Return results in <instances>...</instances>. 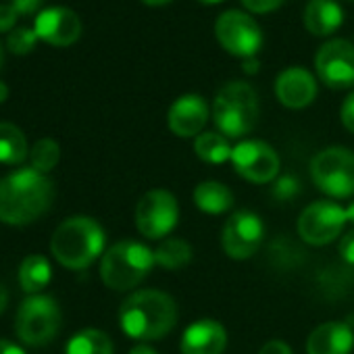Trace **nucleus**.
<instances>
[{"label":"nucleus","instance_id":"obj_1","mask_svg":"<svg viewBox=\"0 0 354 354\" xmlns=\"http://www.w3.org/2000/svg\"><path fill=\"white\" fill-rule=\"evenodd\" d=\"M55 201L50 177L30 169H17L0 180V223L30 225L48 213Z\"/></svg>","mask_w":354,"mask_h":354},{"label":"nucleus","instance_id":"obj_2","mask_svg":"<svg viewBox=\"0 0 354 354\" xmlns=\"http://www.w3.org/2000/svg\"><path fill=\"white\" fill-rule=\"evenodd\" d=\"M177 323L175 300L160 290H138L119 308V325L131 339L154 342L165 337Z\"/></svg>","mask_w":354,"mask_h":354},{"label":"nucleus","instance_id":"obj_3","mask_svg":"<svg viewBox=\"0 0 354 354\" xmlns=\"http://www.w3.org/2000/svg\"><path fill=\"white\" fill-rule=\"evenodd\" d=\"M106 234L102 225L88 215H73L65 219L50 238L53 257L71 271L90 267L102 252Z\"/></svg>","mask_w":354,"mask_h":354},{"label":"nucleus","instance_id":"obj_4","mask_svg":"<svg viewBox=\"0 0 354 354\" xmlns=\"http://www.w3.org/2000/svg\"><path fill=\"white\" fill-rule=\"evenodd\" d=\"M154 250L136 240H123L104 250L100 279L109 290L127 292L142 283L154 267Z\"/></svg>","mask_w":354,"mask_h":354},{"label":"nucleus","instance_id":"obj_5","mask_svg":"<svg viewBox=\"0 0 354 354\" xmlns=\"http://www.w3.org/2000/svg\"><path fill=\"white\" fill-rule=\"evenodd\" d=\"M213 123L225 138H244L259 121V96L246 82L225 84L213 100Z\"/></svg>","mask_w":354,"mask_h":354},{"label":"nucleus","instance_id":"obj_6","mask_svg":"<svg viewBox=\"0 0 354 354\" xmlns=\"http://www.w3.org/2000/svg\"><path fill=\"white\" fill-rule=\"evenodd\" d=\"M313 184L331 198L354 196V152L344 146H329L310 160Z\"/></svg>","mask_w":354,"mask_h":354},{"label":"nucleus","instance_id":"obj_7","mask_svg":"<svg viewBox=\"0 0 354 354\" xmlns=\"http://www.w3.org/2000/svg\"><path fill=\"white\" fill-rule=\"evenodd\" d=\"M61 308L53 296L36 294L21 302L15 315V331L28 346L53 342L61 329Z\"/></svg>","mask_w":354,"mask_h":354},{"label":"nucleus","instance_id":"obj_8","mask_svg":"<svg viewBox=\"0 0 354 354\" xmlns=\"http://www.w3.org/2000/svg\"><path fill=\"white\" fill-rule=\"evenodd\" d=\"M215 38L223 50L240 59H254L263 48V30L244 11H225L215 21Z\"/></svg>","mask_w":354,"mask_h":354},{"label":"nucleus","instance_id":"obj_9","mask_svg":"<svg viewBox=\"0 0 354 354\" xmlns=\"http://www.w3.org/2000/svg\"><path fill=\"white\" fill-rule=\"evenodd\" d=\"M180 221V205L169 190H150L136 205V227L148 240L167 238Z\"/></svg>","mask_w":354,"mask_h":354},{"label":"nucleus","instance_id":"obj_10","mask_svg":"<svg viewBox=\"0 0 354 354\" xmlns=\"http://www.w3.org/2000/svg\"><path fill=\"white\" fill-rule=\"evenodd\" d=\"M346 223V209H342L333 201H317L300 213L296 230L306 244L325 246L344 232Z\"/></svg>","mask_w":354,"mask_h":354},{"label":"nucleus","instance_id":"obj_11","mask_svg":"<svg viewBox=\"0 0 354 354\" xmlns=\"http://www.w3.org/2000/svg\"><path fill=\"white\" fill-rule=\"evenodd\" d=\"M232 165L246 182L252 184H269L273 182L281 160L273 146L261 140H242L232 150Z\"/></svg>","mask_w":354,"mask_h":354},{"label":"nucleus","instance_id":"obj_12","mask_svg":"<svg viewBox=\"0 0 354 354\" xmlns=\"http://www.w3.org/2000/svg\"><path fill=\"white\" fill-rule=\"evenodd\" d=\"M265 240V223L252 211H236L223 225L221 246L234 261H246L259 252Z\"/></svg>","mask_w":354,"mask_h":354},{"label":"nucleus","instance_id":"obj_13","mask_svg":"<svg viewBox=\"0 0 354 354\" xmlns=\"http://www.w3.org/2000/svg\"><path fill=\"white\" fill-rule=\"evenodd\" d=\"M317 77L331 90H348L354 86V44L335 38L325 42L315 55Z\"/></svg>","mask_w":354,"mask_h":354},{"label":"nucleus","instance_id":"obj_14","mask_svg":"<svg viewBox=\"0 0 354 354\" xmlns=\"http://www.w3.org/2000/svg\"><path fill=\"white\" fill-rule=\"evenodd\" d=\"M34 30L50 46H71L82 36V21L67 7H48L36 15Z\"/></svg>","mask_w":354,"mask_h":354},{"label":"nucleus","instance_id":"obj_15","mask_svg":"<svg viewBox=\"0 0 354 354\" xmlns=\"http://www.w3.org/2000/svg\"><path fill=\"white\" fill-rule=\"evenodd\" d=\"M211 109L198 94H184L177 98L167 113V125L177 138H194L203 133Z\"/></svg>","mask_w":354,"mask_h":354},{"label":"nucleus","instance_id":"obj_16","mask_svg":"<svg viewBox=\"0 0 354 354\" xmlns=\"http://www.w3.org/2000/svg\"><path fill=\"white\" fill-rule=\"evenodd\" d=\"M275 96L286 109H306L317 96V80L304 67H288L275 80Z\"/></svg>","mask_w":354,"mask_h":354},{"label":"nucleus","instance_id":"obj_17","mask_svg":"<svg viewBox=\"0 0 354 354\" xmlns=\"http://www.w3.org/2000/svg\"><path fill=\"white\" fill-rule=\"evenodd\" d=\"M227 346V331L215 319H198L186 327L180 350L182 354H223Z\"/></svg>","mask_w":354,"mask_h":354},{"label":"nucleus","instance_id":"obj_18","mask_svg":"<svg viewBox=\"0 0 354 354\" xmlns=\"http://www.w3.org/2000/svg\"><path fill=\"white\" fill-rule=\"evenodd\" d=\"M354 327L350 321H327L315 327L306 339V354H350Z\"/></svg>","mask_w":354,"mask_h":354},{"label":"nucleus","instance_id":"obj_19","mask_svg":"<svg viewBox=\"0 0 354 354\" xmlns=\"http://www.w3.org/2000/svg\"><path fill=\"white\" fill-rule=\"evenodd\" d=\"M344 24V11L335 0H310L304 9V28L313 36H331Z\"/></svg>","mask_w":354,"mask_h":354},{"label":"nucleus","instance_id":"obj_20","mask_svg":"<svg viewBox=\"0 0 354 354\" xmlns=\"http://www.w3.org/2000/svg\"><path fill=\"white\" fill-rule=\"evenodd\" d=\"M194 205L203 213L221 215L234 207V194L221 182H203L194 190Z\"/></svg>","mask_w":354,"mask_h":354},{"label":"nucleus","instance_id":"obj_21","mask_svg":"<svg viewBox=\"0 0 354 354\" xmlns=\"http://www.w3.org/2000/svg\"><path fill=\"white\" fill-rule=\"evenodd\" d=\"M53 279V267L46 257L30 254L19 267V286L26 294H40Z\"/></svg>","mask_w":354,"mask_h":354},{"label":"nucleus","instance_id":"obj_22","mask_svg":"<svg viewBox=\"0 0 354 354\" xmlns=\"http://www.w3.org/2000/svg\"><path fill=\"white\" fill-rule=\"evenodd\" d=\"M28 140L26 133L15 125L0 121V162L3 165H19L28 158Z\"/></svg>","mask_w":354,"mask_h":354},{"label":"nucleus","instance_id":"obj_23","mask_svg":"<svg viewBox=\"0 0 354 354\" xmlns=\"http://www.w3.org/2000/svg\"><path fill=\"white\" fill-rule=\"evenodd\" d=\"M192 246L182 238H167L154 250V263L167 271H180L192 261Z\"/></svg>","mask_w":354,"mask_h":354},{"label":"nucleus","instance_id":"obj_24","mask_svg":"<svg viewBox=\"0 0 354 354\" xmlns=\"http://www.w3.org/2000/svg\"><path fill=\"white\" fill-rule=\"evenodd\" d=\"M232 150L234 146L230 144V138L219 131H205L194 140L196 156L209 165H221L225 160H232Z\"/></svg>","mask_w":354,"mask_h":354},{"label":"nucleus","instance_id":"obj_25","mask_svg":"<svg viewBox=\"0 0 354 354\" xmlns=\"http://www.w3.org/2000/svg\"><path fill=\"white\" fill-rule=\"evenodd\" d=\"M65 354H113V342L100 329H82L67 342Z\"/></svg>","mask_w":354,"mask_h":354},{"label":"nucleus","instance_id":"obj_26","mask_svg":"<svg viewBox=\"0 0 354 354\" xmlns=\"http://www.w3.org/2000/svg\"><path fill=\"white\" fill-rule=\"evenodd\" d=\"M61 160V146L53 138H42L38 140L32 150H30V162L36 171L40 173H50Z\"/></svg>","mask_w":354,"mask_h":354},{"label":"nucleus","instance_id":"obj_27","mask_svg":"<svg viewBox=\"0 0 354 354\" xmlns=\"http://www.w3.org/2000/svg\"><path fill=\"white\" fill-rule=\"evenodd\" d=\"M38 34L34 28H15L9 36H7V48L13 55H28L36 48L38 44Z\"/></svg>","mask_w":354,"mask_h":354},{"label":"nucleus","instance_id":"obj_28","mask_svg":"<svg viewBox=\"0 0 354 354\" xmlns=\"http://www.w3.org/2000/svg\"><path fill=\"white\" fill-rule=\"evenodd\" d=\"M283 3H286V0H242V5H244L248 11L257 13V15L273 13V11H277Z\"/></svg>","mask_w":354,"mask_h":354},{"label":"nucleus","instance_id":"obj_29","mask_svg":"<svg viewBox=\"0 0 354 354\" xmlns=\"http://www.w3.org/2000/svg\"><path fill=\"white\" fill-rule=\"evenodd\" d=\"M339 117H342V123L344 127L354 133V90L346 96V100L342 102V111H339Z\"/></svg>","mask_w":354,"mask_h":354},{"label":"nucleus","instance_id":"obj_30","mask_svg":"<svg viewBox=\"0 0 354 354\" xmlns=\"http://www.w3.org/2000/svg\"><path fill=\"white\" fill-rule=\"evenodd\" d=\"M17 11L13 9V5H0V34L3 32H13V26L17 24Z\"/></svg>","mask_w":354,"mask_h":354},{"label":"nucleus","instance_id":"obj_31","mask_svg":"<svg viewBox=\"0 0 354 354\" xmlns=\"http://www.w3.org/2000/svg\"><path fill=\"white\" fill-rule=\"evenodd\" d=\"M337 250H339V257H342L348 265H354V230H350L348 234L342 236Z\"/></svg>","mask_w":354,"mask_h":354},{"label":"nucleus","instance_id":"obj_32","mask_svg":"<svg viewBox=\"0 0 354 354\" xmlns=\"http://www.w3.org/2000/svg\"><path fill=\"white\" fill-rule=\"evenodd\" d=\"M11 5L17 11V15H34L40 9L42 0H11Z\"/></svg>","mask_w":354,"mask_h":354},{"label":"nucleus","instance_id":"obj_33","mask_svg":"<svg viewBox=\"0 0 354 354\" xmlns=\"http://www.w3.org/2000/svg\"><path fill=\"white\" fill-rule=\"evenodd\" d=\"M259 354H294V352H292V348H290L286 342H281V339H269V342L261 348Z\"/></svg>","mask_w":354,"mask_h":354},{"label":"nucleus","instance_id":"obj_34","mask_svg":"<svg viewBox=\"0 0 354 354\" xmlns=\"http://www.w3.org/2000/svg\"><path fill=\"white\" fill-rule=\"evenodd\" d=\"M0 354H26V350L9 339H0Z\"/></svg>","mask_w":354,"mask_h":354},{"label":"nucleus","instance_id":"obj_35","mask_svg":"<svg viewBox=\"0 0 354 354\" xmlns=\"http://www.w3.org/2000/svg\"><path fill=\"white\" fill-rule=\"evenodd\" d=\"M242 67H244V71H246V73H257L261 65H259V61H257V59H246V61L242 63Z\"/></svg>","mask_w":354,"mask_h":354},{"label":"nucleus","instance_id":"obj_36","mask_svg":"<svg viewBox=\"0 0 354 354\" xmlns=\"http://www.w3.org/2000/svg\"><path fill=\"white\" fill-rule=\"evenodd\" d=\"M129 354H156V350H154V348H150V346H146V344H140V346L131 348V350H129Z\"/></svg>","mask_w":354,"mask_h":354},{"label":"nucleus","instance_id":"obj_37","mask_svg":"<svg viewBox=\"0 0 354 354\" xmlns=\"http://www.w3.org/2000/svg\"><path fill=\"white\" fill-rule=\"evenodd\" d=\"M7 302H9V292L3 283H0V313L7 308Z\"/></svg>","mask_w":354,"mask_h":354},{"label":"nucleus","instance_id":"obj_38","mask_svg":"<svg viewBox=\"0 0 354 354\" xmlns=\"http://www.w3.org/2000/svg\"><path fill=\"white\" fill-rule=\"evenodd\" d=\"M7 98H9V88L3 80H0V102H5Z\"/></svg>","mask_w":354,"mask_h":354},{"label":"nucleus","instance_id":"obj_39","mask_svg":"<svg viewBox=\"0 0 354 354\" xmlns=\"http://www.w3.org/2000/svg\"><path fill=\"white\" fill-rule=\"evenodd\" d=\"M142 3L148 7H162V5H169L171 0H142Z\"/></svg>","mask_w":354,"mask_h":354},{"label":"nucleus","instance_id":"obj_40","mask_svg":"<svg viewBox=\"0 0 354 354\" xmlns=\"http://www.w3.org/2000/svg\"><path fill=\"white\" fill-rule=\"evenodd\" d=\"M346 219H348V223L354 225V201L346 207Z\"/></svg>","mask_w":354,"mask_h":354},{"label":"nucleus","instance_id":"obj_41","mask_svg":"<svg viewBox=\"0 0 354 354\" xmlns=\"http://www.w3.org/2000/svg\"><path fill=\"white\" fill-rule=\"evenodd\" d=\"M205 5H217V3H223V0H201Z\"/></svg>","mask_w":354,"mask_h":354},{"label":"nucleus","instance_id":"obj_42","mask_svg":"<svg viewBox=\"0 0 354 354\" xmlns=\"http://www.w3.org/2000/svg\"><path fill=\"white\" fill-rule=\"evenodd\" d=\"M3 61H5V55H3V48H0V67H3Z\"/></svg>","mask_w":354,"mask_h":354}]
</instances>
